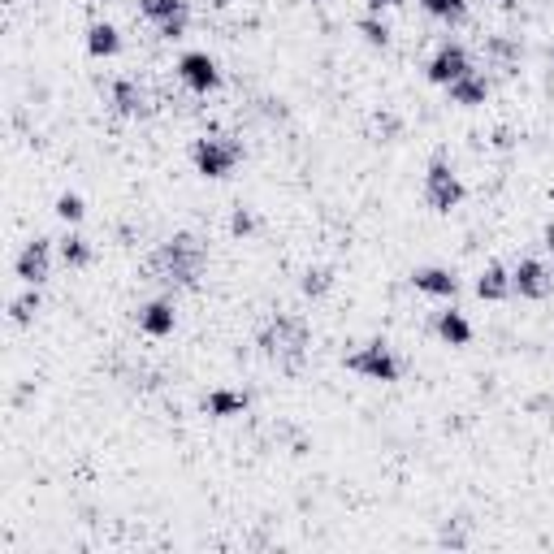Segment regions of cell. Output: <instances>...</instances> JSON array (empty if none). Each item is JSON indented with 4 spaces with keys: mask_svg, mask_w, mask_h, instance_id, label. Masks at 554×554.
Returning <instances> with one entry per match:
<instances>
[{
    "mask_svg": "<svg viewBox=\"0 0 554 554\" xmlns=\"http://www.w3.org/2000/svg\"><path fill=\"white\" fill-rule=\"evenodd\" d=\"M546 247H550V252H554V226L546 230Z\"/></svg>",
    "mask_w": 554,
    "mask_h": 554,
    "instance_id": "cell-27",
    "label": "cell"
},
{
    "mask_svg": "<svg viewBox=\"0 0 554 554\" xmlns=\"http://www.w3.org/2000/svg\"><path fill=\"white\" fill-rule=\"evenodd\" d=\"M394 5H399V0H368V9H373V13H381V9H394Z\"/></svg>",
    "mask_w": 554,
    "mask_h": 554,
    "instance_id": "cell-26",
    "label": "cell"
},
{
    "mask_svg": "<svg viewBox=\"0 0 554 554\" xmlns=\"http://www.w3.org/2000/svg\"><path fill=\"white\" fill-rule=\"evenodd\" d=\"M442 342H451V347H468L472 342V325L464 321V312H438V321H433Z\"/></svg>",
    "mask_w": 554,
    "mask_h": 554,
    "instance_id": "cell-16",
    "label": "cell"
},
{
    "mask_svg": "<svg viewBox=\"0 0 554 554\" xmlns=\"http://www.w3.org/2000/svg\"><path fill=\"white\" fill-rule=\"evenodd\" d=\"M477 295L481 299H507L511 295V273L503 265H485L477 277Z\"/></svg>",
    "mask_w": 554,
    "mask_h": 554,
    "instance_id": "cell-17",
    "label": "cell"
},
{
    "mask_svg": "<svg viewBox=\"0 0 554 554\" xmlns=\"http://www.w3.org/2000/svg\"><path fill=\"white\" fill-rule=\"evenodd\" d=\"M117 48H122V39H117V31L109 22H96L87 31V52H91V57H113Z\"/></svg>",
    "mask_w": 554,
    "mask_h": 554,
    "instance_id": "cell-18",
    "label": "cell"
},
{
    "mask_svg": "<svg viewBox=\"0 0 554 554\" xmlns=\"http://www.w3.org/2000/svg\"><path fill=\"white\" fill-rule=\"evenodd\" d=\"M143 18H152L161 26L165 39H182L187 35V0H139Z\"/></svg>",
    "mask_w": 554,
    "mask_h": 554,
    "instance_id": "cell-9",
    "label": "cell"
},
{
    "mask_svg": "<svg viewBox=\"0 0 554 554\" xmlns=\"http://www.w3.org/2000/svg\"><path fill=\"white\" fill-rule=\"evenodd\" d=\"M61 260H65L70 269L91 265V247H87L83 234H65V239H61Z\"/></svg>",
    "mask_w": 554,
    "mask_h": 554,
    "instance_id": "cell-19",
    "label": "cell"
},
{
    "mask_svg": "<svg viewBox=\"0 0 554 554\" xmlns=\"http://www.w3.org/2000/svg\"><path fill=\"white\" fill-rule=\"evenodd\" d=\"M412 286L420 290V295H433V299H455V295H459L455 273H451V269H438V265L416 269V273H412Z\"/></svg>",
    "mask_w": 554,
    "mask_h": 554,
    "instance_id": "cell-11",
    "label": "cell"
},
{
    "mask_svg": "<svg viewBox=\"0 0 554 554\" xmlns=\"http://www.w3.org/2000/svg\"><path fill=\"white\" fill-rule=\"evenodd\" d=\"M83 213H87V208H83V200H78L74 191H65L61 200H57V217L70 221V226H74V221H83Z\"/></svg>",
    "mask_w": 554,
    "mask_h": 554,
    "instance_id": "cell-21",
    "label": "cell"
},
{
    "mask_svg": "<svg viewBox=\"0 0 554 554\" xmlns=\"http://www.w3.org/2000/svg\"><path fill=\"white\" fill-rule=\"evenodd\" d=\"M230 230L234 234H252L256 230V217L247 213V208H239V213H234V221H230Z\"/></svg>",
    "mask_w": 554,
    "mask_h": 554,
    "instance_id": "cell-25",
    "label": "cell"
},
{
    "mask_svg": "<svg viewBox=\"0 0 554 554\" xmlns=\"http://www.w3.org/2000/svg\"><path fill=\"white\" fill-rule=\"evenodd\" d=\"M239 156H243L239 143L221 139V135H204V139H195V148H191V161L204 178H230L234 165H239Z\"/></svg>",
    "mask_w": 554,
    "mask_h": 554,
    "instance_id": "cell-3",
    "label": "cell"
},
{
    "mask_svg": "<svg viewBox=\"0 0 554 554\" xmlns=\"http://www.w3.org/2000/svg\"><path fill=\"white\" fill-rule=\"evenodd\" d=\"M204 412L217 416V420L243 416V412H247V394H243V390H213V394L204 399Z\"/></svg>",
    "mask_w": 554,
    "mask_h": 554,
    "instance_id": "cell-15",
    "label": "cell"
},
{
    "mask_svg": "<svg viewBox=\"0 0 554 554\" xmlns=\"http://www.w3.org/2000/svg\"><path fill=\"white\" fill-rule=\"evenodd\" d=\"M178 78L195 91V96H208V91L221 87V70L208 52H187V57L178 61Z\"/></svg>",
    "mask_w": 554,
    "mask_h": 554,
    "instance_id": "cell-7",
    "label": "cell"
},
{
    "mask_svg": "<svg viewBox=\"0 0 554 554\" xmlns=\"http://www.w3.org/2000/svg\"><path fill=\"white\" fill-rule=\"evenodd\" d=\"M360 31H364V39H368V44H381V48L390 44V31H386V22H377V18H364V22H360Z\"/></svg>",
    "mask_w": 554,
    "mask_h": 554,
    "instance_id": "cell-24",
    "label": "cell"
},
{
    "mask_svg": "<svg viewBox=\"0 0 554 554\" xmlns=\"http://www.w3.org/2000/svg\"><path fill=\"white\" fill-rule=\"evenodd\" d=\"M347 368H351V373H360V377H368V381H399L403 377L399 355H394L386 342H364L360 351L347 355Z\"/></svg>",
    "mask_w": 554,
    "mask_h": 554,
    "instance_id": "cell-4",
    "label": "cell"
},
{
    "mask_svg": "<svg viewBox=\"0 0 554 554\" xmlns=\"http://www.w3.org/2000/svg\"><path fill=\"white\" fill-rule=\"evenodd\" d=\"M446 96H451V104H464V109H477V104H485V96H490V83H485V74H464L459 83L446 87Z\"/></svg>",
    "mask_w": 554,
    "mask_h": 554,
    "instance_id": "cell-13",
    "label": "cell"
},
{
    "mask_svg": "<svg viewBox=\"0 0 554 554\" xmlns=\"http://www.w3.org/2000/svg\"><path fill=\"white\" fill-rule=\"evenodd\" d=\"M420 5L442 22H464L468 18V0H420Z\"/></svg>",
    "mask_w": 554,
    "mask_h": 554,
    "instance_id": "cell-20",
    "label": "cell"
},
{
    "mask_svg": "<svg viewBox=\"0 0 554 554\" xmlns=\"http://www.w3.org/2000/svg\"><path fill=\"white\" fill-rule=\"evenodd\" d=\"M464 74H472V57L459 44H442L438 52H433V61H429V83H438V87H451L459 83Z\"/></svg>",
    "mask_w": 554,
    "mask_h": 554,
    "instance_id": "cell-8",
    "label": "cell"
},
{
    "mask_svg": "<svg viewBox=\"0 0 554 554\" xmlns=\"http://www.w3.org/2000/svg\"><path fill=\"white\" fill-rule=\"evenodd\" d=\"M113 104H117V113H126V117L148 113V91H143L135 78H117V83H113Z\"/></svg>",
    "mask_w": 554,
    "mask_h": 554,
    "instance_id": "cell-14",
    "label": "cell"
},
{
    "mask_svg": "<svg viewBox=\"0 0 554 554\" xmlns=\"http://www.w3.org/2000/svg\"><path fill=\"white\" fill-rule=\"evenodd\" d=\"M174 325H178V316H174V303H169V299H152L148 308L139 312V329H143V334H152V338L174 334Z\"/></svg>",
    "mask_w": 554,
    "mask_h": 554,
    "instance_id": "cell-12",
    "label": "cell"
},
{
    "mask_svg": "<svg viewBox=\"0 0 554 554\" xmlns=\"http://www.w3.org/2000/svg\"><path fill=\"white\" fill-rule=\"evenodd\" d=\"M35 312H39V295H35V290H26V295L13 299V321H18V325H26Z\"/></svg>",
    "mask_w": 554,
    "mask_h": 554,
    "instance_id": "cell-22",
    "label": "cell"
},
{
    "mask_svg": "<svg viewBox=\"0 0 554 554\" xmlns=\"http://www.w3.org/2000/svg\"><path fill=\"white\" fill-rule=\"evenodd\" d=\"M329 286H334V273H329V269H308V273H303V290H308V295H325Z\"/></svg>",
    "mask_w": 554,
    "mask_h": 554,
    "instance_id": "cell-23",
    "label": "cell"
},
{
    "mask_svg": "<svg viewBox=\"0 0 554 554\" xmlns=\"http://www.w3.org/2000/svg\"><path fill=\"white\" fill-rule=\"evenodd\" d=\"M48 269H52V247H48V239H31L22 247V256H18V277L26 286H39L48 277Z\"/></svg>",
    "mask_w": 554,
    "mask_h": 554,
    "instance_id": "cell-10",
    "label": "cell"
},
{
    "mask_svg": "<svg viewBox=\"0 0 554 554\" xmlns=\"http://www.w3.org/2000/svg\"><path fill=\"white\" fill-rule=\"evenodd\" d=\"M303 347H308V325L299 321V316H273L265 325V334H260V351L269 355V360L295 368Z\"/></svg>",
    "mask_w": 554,
    "mask_h": 554,
    "instance_id": "cell-2",
    "label": "cell"
},
{
    "mask_svg": "<svg viewBox=\"0 0 554 554\" xmlns=\"http://www.w3.org/2000/svg\"><path fill=\"white\" fill-rule=\"evenodd\" d=\"M459 200H464V182H459V174L446 161H433L429 174H425V204L433 213H451V208H459Z\"/></svg>",
    "mask_w": 554,
    "mask_h": 554,
    "instance_id": "cell-5",
    "label": "cell"
},
{
    "mask_svg": "<svg viewBox=\"0 0 554 554\" xmlns=\"http://www.w3.org/2000/svg\"><path fill=\"white\" fill-rule=\"evenodd\" d=\"M152 273L161 282H174V286H195V277L204 273V247L195 234H174L161 252L152 256Z\"/></svg>",
    "mask_w": 554,
    "mask_h": 554,
    "instance_id": "cell-1",
    "label": "cell"
},
{
    "mask_svg": "<svg viewBox=\"0 0 554 554\" xmlns=\"http://www.w3.org/2000/svg\"><path fill=\"white\" fill-rule=\"evenodd\" d=\"M511 290H516L520 299H546L554 290V269L542 265V260H520L516 269H511Z\"/></svg>",
    "mask_w": 554,
    "mask_h": 554,
    "instance_id": "cell-6",
    "label": "cell"
}]
</instances>
